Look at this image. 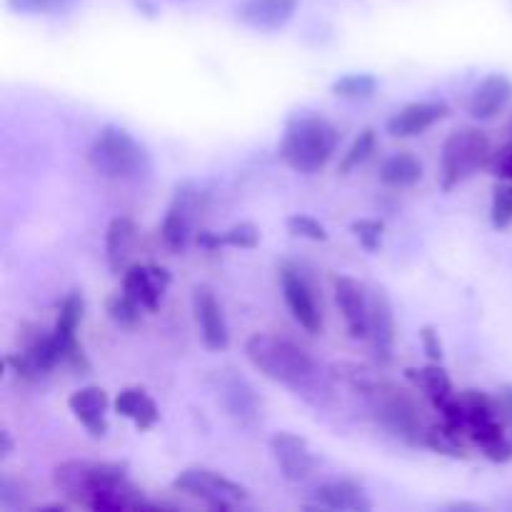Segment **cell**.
Masks as SVG:
<instances>
[{
    "mask_svg": "<svg viewBox=\"0 0 512 512\" xmlns=\"http://www.w3.org/2000/svg\"><path fill=\"white\" fill-rule=\"evenodd\" d=\"M195 243L205 250L215 248H240L253 250L260 245V228L255 223H238L228 228L225 233H213V230H198Z\"/></svg>",
    "mask_w": 512,
    "mask_h": 512,
    "instance_id": "d4e9b609",
    "label": "cell"
},
{
    "mask_svg": "<svg viewBox=\"0 0 512 512\" xmlns=\"http://www.w3.org/2000/svg\"><path fill=\"white\" fill-rule=\"evenodd\" d=\"M450 115L448 103L443 100H418V103H408L388 120V133L393 138H415L438 125Z\"/></svg>",
    "mask_w": 512,
    "mask_h": 512,
    "instance_id": "e0dca14e",
    "label": "cell"
},
{
    "mask_svg": "<svg viewBox=\"0 0 512 512\" xmlns=\"http://www.w3.org/2000/svg\"><path fill=\"white\" fill-rule=\"evenodd\" d=\"M350 230H353V235L360 240V245H363L368 253H378L380 245H383V233H385L383 220L360 218L350 225Z\"/></svg>",
    "mask_w": 512,
    "mask_h": 512,
    "instance_id": "836d02e7",
    "label": "cell"
},
{
    "mask_svg": "<svg viewBox=\"0 0 512 512\" xmlns=\"http://www.w3.org/2000/svg\"><path fill=\"white\" fill-rule=\"evenodd\" d=\"M85 313V300L80 290H73V293L65 295V300L60 303L58 320H55L53 335L60 345V353H63V363L68 368H73L75 373L85 375L90 373V363L85 358L83 345L78 343V328L83 323Z\"/></svg>",
    "mask_w": 512,
    "mask_h": 512,
    "instance_id": "8fae6325",
    "label": "cell"
},
{
    "mask_svg": "<svg viewBox=\"0 0 512 512\" xmlns=\"http://www.w3.org/2000/svg\"><path fill=\"white\" fill-rule=\"evenodd\" d=\"M488 168L498 180H510L512 183V140L510 143H505L500 150H495Z\"/></svg>",
    "mask_w": 512,
    "mask_h": 512,
    "instance_id": "d590c367",
    "label": "cell"
},
{
    "mask_svg": "<svg viewBox=\"0 0 512 512\" xmlns=\"http://www.w3.org/2000/svg\"><path fill=\"white\" fill-rule=\"evenodd\" d=\"M300 0H245L238 20L253 30H280L298 13Z\"/></svg>",
    "mask_w": 512,
    "mask_h": 512,
    "instance_id": "ffe728a7",
    "label": "cell"
},
{
    "mask_svg": "<svg viewBox=\"0 0 512 512\" xmlns=\"http://www.w3.org/2000/svg\"><path fill=\"white\" fill-rule=\"evenodd\" d=\"M270 453H273L283 478L290 483H305L308 478H313L315 468H318V460H315L308 440L288 433V430H280L270 438Z\"/></svg>",
    "mask_w": 512,
    "mask_h": 512,
    "instance_id": "7c38bea8",
    "label": "cell"
},
{
    "mask_svg": "<svg viewBox=\"0 0 512 512\" xmlns=\"http://www.w3.org/2000/svg\"><path fill=\"white\" fill-rule=\"evenodd\" d=\"M135 240H138V225L133 218H118L110 220L108 230H105V260L113 273H125L130 265V255H133Z\"/></svg>",
    "mask_w": 512,
    "mask_h": 512,
    "instance_id": "44dd1931",
    "label": "cell"
},
{
    "mask_svg": "<svg viewBox=\"0 0 512 512\" xmlns=\"http://www.w3.org/2000/svg\"><path fill=\"white\" fill-rule=\"evenodd\" d=\"M423 180V163L413 153H395L380 165V183L388 188H413Z\"/></svg>",
    "mask_w": 512,
    "mask_h": 512,
    "instance_id": "484cf974",
    "label": "cell"
},
{
    "mask_svg": "<svg viewBox=\"0 0 512 512\" xmlns=\"http://www.w3.org/2000/svg\"><path fill=\"white\" fill-rule=\"evenodd\" d=\"M495 403H498L500 420H503L505 428L512 433V383L500 385L498 393H495Z\"/></svg>",
    "mask_w": 512,
    "mask_h": 512,
    "instance_id": "74e56055",
    "label": "cell"
},
{
    "mask_svg": "<svg viewBox=\"0 0 512 512\" xmlns=\"http://www.w3.org/2000/svg\"><path fill=\"white\" fill-rule=\"evenodd\" d=\"M280 288H283V298L293 313L295 323L310 335L323 333V310H320L313 285L308 283L303 270L290 263L280 265Z\"/></svg>",
    "mask_w": 512,
    "mask_h": 512,
    "instance_id": "30bf717a",
    "label": "cell"
},
{
    "mask_svg": "<svg viewBox=\"0 0 512 512\" xmlns=\"http://www.w3.org/2000/svg\"><path fill=\"white\" fill-rule=\"evenodd\" d=\"M105 310H108V318L113 320L115 325H120V328H133V325L140 323L145 308L133 298V295H128L123 290V293L110 295L108 303H105Z\"/></svg>",
    "mask_w": 512,
    "mask_h": 512,
    "instance_id": "f546056e",
    "label": "cell"
},
{
    "mask_svg": "<svg viewBox=\"0 0 512 512\" xmlns=\"http://www.w3.org/2000/svg\"><path fill=\"white\" fill-rule=\"evenodd\" d=\"M363 373V370H360ZM355 375L353 383L358 385L360 393L365 395L370 405L373 418L388 430L393 438L403 440V443L425 445V435H428V425H425L423 415H420V405L408 390L400 385L388 383V380H368L363 375Z\"/></svg>",
    "mask_w": 512,
    "mask_h": 512,
    "instance_id": "3957f363",
    "label": "cell"
},
{
    "mask_svg": "<svg viewBox=\"0 0 512 512\" xmlns=\"http://www.w3.org/2000/svg\"><path fill=\"white\" fill-rule=\"evenodd\" d=\"M490 223L493 228L505 230L512 225V183L498 180L493 185V203H490Z\"/></svg>",
    "mask_w": 512,
    "mask_h": 512,
    "instance_id": "1f68e13d",
    "label": "cell"
},
{
    "mask_svg": "<svg viewBox=\"0 0 512 512\" xmlns=\"http://www.w3.org/2000/svg\"><path fill=\"white\" fill-rule=\"evenodd\" d=\"M375 145H378V138H375V130L373 128H365L358 138L353 140V145L348 148V153L343 155L338 165V173L340 175H348L353 173L358 165H363L370 155L375 153Z\"/></svg>",
    "mask_w": 512,
    "mask_h": 512,
    "instance_id": "4dcf8cb0",
    "label": "cell"
},
{
    "mask_svg": "<svg viewBox=\"0 0 512 512\" xmlns=\"http://www.w3.org/2000/svg\"><path fill=\"white\" fill-rule=\"evenodd\" d=\"M288 225V233L295 235V238H305V240H315V243H323L328 240V230L320 220H315L313 215H305V213H295L285 220Z\"/></svg>",
    "mask_w": 512,
    "mask_h": 512,
    "instance_id": "e575fe53",
    "label": "cell"
},
{
    "mask_svg": "<svg viewBox=\"0 0 512 512\" xmlns=\"http://www.w3.org/2000/svg\"><path fill=\"white\" fill-rule=\"evenodd\" d=\"M53 485L70 503L95 512L158 510L160 505L143 498L130 483L128 468L120 463H90L68 460L53 470Z\"/></svg>",
    "mask_w": 512,
    "mask_h": 512,
    "instance_id": "6da1fadb",
    "label": "cell"
},
{
    "mask_svg": "<svg viewBox=\"0 0 512 512\" xmlns=\"http://www.w3.org/2000/svg\"><path fill=\"white\" fill-rule=\"evenodd\" d=\"M78 0H8L13 13L23 15H60L68 13Z\"/></svg>",
    "mask_w": 512,
    "mask_h": 512,
    "instance_id": "d6a6232c",
    "label": "cell"
},
{
    "mask_svg": "<svg viewBox=\"0 0 512 512\" xmlns=\"http://www.w3.org/2000/svg\"><path fill=\"white\" fill-rule=\"evenodd\" d=\"M330 93L340 100H353V103L370 100L375 93H378V78L370 73L343 75V78H338L333 85H330Z\"/></svg>",
    "mask_w": 512,
    "mask_h": 512,
    "instance_id": "f1b7e54d",
    "label": "cell"
},
{
    "mask_svg": "<svg viewBox=\"0 0 512 512\" xmlns=\"http://www.w3.org/2000/svg\"><path fill=\"white\" fill-rule=\"evenodd\" d=\"M168 285L170 273L160 265L130 263L123 273V290L143 305L145 313H155L160 308Z\"/></svg>",
    "mask_w": 512,
    "mask_h": 512,
    "instance_id": "2e32d148",
    "label": "cell"
},
{
    "mask_svg": "<svg viewBox=\"0 0 512 512\" xmlns=\"http://www.w3.org/2000/svg\"><path fill=\"white\" fill-rule=\"evenodd\" d=\"M88 163L100 178L138 183L153 173V158L138 138L118 125H105L88 148Z\"/></svg>",
    "mask_w": 512,
    "mask_h": 512,
    "instance_id": "5b68a950",
    "label": "cell"
},
{
    "mask_svg": "<svg viewBox=\"0 0 512 512\" xmlns=\"http://www.w3.org/2000/svg\"><path fill=\"white\" fill-rule=\"evenodd\" d=\"M335 303L345 320L350 338L368 340V320H370V293L360 280L350 275H338L333 280Z\"/></svg>",
    "mask_w": 512,
    "mask_h": 512,
    "instance_id": "9a60e30c",
    "label": "cell"
},
{
    "mask_svg": "<svg viewBox=\"0 0 512 512\" xmlns=\"http://www.w3.org/2000/svg\"><path fill=\"white\" fill-rule=\"evenodd\" d=\"M223 398L228 405V413L245 428H253L258 423V398L253 395L250 385L240 378H228L223 383Z\"/></svg>",
    "mask_w": 512,
    "mask_h": 512,
    "instance_id": "4316f807",
    "label": "cell"
},
{
    "mask_svg": "<svg viewBox=\"0 0 512 512\" xmlns=\"http://www.w3.org/2000/svg\"><path fill=\"white\" fill-rule=\"evenodd\" d=\"M193 313L195 323L200 328V338H203L205 348L213 353H223L230 345V328L225 310L220 300L215 298L213 290L208 285H200L193 290Z\"/></svg>",
    "mask_w": 512,
    "mask_h": 512,
    "instance_id": "5bb4252c",
    "label": "cell"
},
{
    "mask_svg": "<svg viewBox=\"0 0 512 512\" xmlns=\"http://www.w3.org/2000/svg\"><path fill=\"white\" fill-rule=\"evenodd\" d=\"M113 408L120 418L133 420V425L138 430H150L160 418L158 405H155V400L150 398L143 388L120 390L118 398H115V403H113Z\"/></svg>",
    "mask_w": 512,
    "mask_h": 512,
    "instance_id": "cb8c5ba5",
    "label": "cell"
},
{
    "mask_svg": "<svg viewBox=\"0 0 512 512\" xmlns=\"http://www.w3.org/2000/svg\"><path fill=\"white\" fill-rule=\"evenodd\" d=\"M420 343H423V350L425 355H428V360H433V363H443V340H440L438 330L433 328V325H425V328H420Z\"/></svg>",
    "mask_w": 512,
    "mask_h": 512,
    "instance_id": "8d00e7d4",
    "label": "cell"
},
{
    "mask_svg": "<svg viewBox=\"0 0 512 512\" xmlns=\"http://www.w3.org/2000/svg\"><path fill=\"white\" fill-rule=\"evenodd\" d=\"M340 143V133L330 120L320 115H298L285 125L283 140L278 143V158L290 170L315 175L330 163Z\"/></svg>",
    "mask_w": 512,
    "mask_h": 512,
    "instance_id": "277c9868",
    "label": "cell"
},
{
    "mask_svg": "<svg viewBox=\"0 0 512 512\" xmlns=\"http://www.w3.org/2000/svg\"><path fill=\"white\" fill-rule=\"evenodd\" d=\"M58 363H63L58 340L53 333H43V330H35L20 353L5 355V365L10 368V373H15V378L25 380V383L45 378Z\"/></svg>",
    "mask_w": 512,
    "mask_h": 512,
    "instance_id": "9c48e42d",
    "label": "cell"
},
{
    "mask_svg": "<svg viewBox=\"0 0 512 512\" xmlns=\"http://www.w3.org/2000/svg\"><path fill=\"white\" fill-rule=\"evenodd\" d=\"M368 343L373 358L380 365H390L395 358V308L390 295L383 288L370 290V320Z\"/></svg>",
    "mask_w": 512,
    "mask_h": 512,
    "instance_id": "4fadbf2b",
    "label": "cell"
},
{
    "mask_svg": "<svg viewBox=\"0 0 512 512\" xmlns=\"http://www.w3.org/2000/svg\"><path fill=\"white\" fill-rule=\"evenodd\" d=\"M465 440H470L468 435L460 433L458 428L448 423H440L428 428V435H425V445H428L433 453L448 455L453 460H468V445Z\"/></svg>",
    "mask_w": 512,
    "mask_h": 512,
    "instance_id": "83f0119b",
    "label": "cell"
},
{
    "mask_svg": "<svg viewBox=\"0 0 512 512\" xmlns=\"http://www.w3.org/2000/svg\"><path fill=\"white\" fill-rule=\"evenodd\" d=\"M405 378L430 400V405H433L435 410L443 408V405L455 395L453 380H450L448 370L440 363H433V360H430L428 365H423V368H408L405 370Z\"/></svg>",
    "mask_w": 512,
    "mask_h": 512,
    "instance_id": "603a6c76",
    "label": "cell"
},
{
    "mask_svg": "<svg viewBox=\"0 0 512 512\" xmlns=\"http://www.w3.org/2000/svg\"><path fill=\"white\" fill-rule=\"evenodd\" d=\"M248 363L268 380L288 385L293 390H305L315 383L318 365L305 348L293 340L273 333H255L245 343Z\"/></svg>",
    "mask_w": 512,
    "mask_h": 512,
    "instance_id": "7a4b0ae2",
    "label": "cell"
},
{
    "mask_svg": "<svg viewBox=\"0 0 512 512\" xmlns=\"http://www.w3.org/2000/svg\"><path fill=\"white\" fill-rule=\"evenodd\" d=\"M445 510H483L480 508V505H473V503H450V505H445Z\"/></svg>",
    "mask_w": 512,
    "mask_h": 512,
    "instance_id": "ab89813d",
    "label": "cell"
},
{
    "mask_svg": "<svg viewBox=\"0 0 512 512\" xmlns=\"http://www.w3.org/2000/svg\"><path fill=\"white\" fill-rule=\"evenodd\" d=\"M512 100V80L503 73H493L480 80L468 100V113L473 120H493L508 108Z\"/></svg>",
    "mask_w": 512,
    "mask_h": 512,
    "instance_id": "d6986e66",
    "label": "cell"
},
{
    "mask_svg": "<svg viewBox=\"0 0 512 512\" xmlns=\"http://www.w3.org/2000/svg\"><path fill=\"white\" fill-rule=\"evenodd\" d=\"M315 508L368 512L373 510V503L353 480H333V483H325L315 490Z\"/></svg>",
    "mask_w": 512,
    "mask_h": 512,
    "instance_id": "7402d4cb",
    "label": "cell"
},
{
    "mask_svg": "<svg viewBox=\"0 0 512 512\" xmlns=\"http://www.w3.org/2000/svg\"><path fill=\"white\" fill-rule=\"evenodd\" d=\"M203 213V193L198 185L180 183L175 185V193L170 198L168 213H165L160 235L163 243L175 253H183L198 235V220Z\"/></svg>",
    "mask_w": 512,
    "mask_h": 512,
    "instance_id": "ba28073f",
    "label": "cell"
},
{
    "mask_svg": "<svg viewBox=\"0 0 512 512\" xmlns=\"http://www.w3.org/2000/svg\"><path fill=\"white\" fill-rule=\"evenodd\" d=\"M108 393L98 385H88V388L75 390L73 395L68 398V408L70 413L75 415L80 425L88 430L93 438H105L108 433Z\"/></svg>",
    "mask_w": 512,
    "mask_h": 512,
    "instance_id": "ac0fdd59",
    "label": "cell"
},
{
    "mask_svg": "<svg viewBox=\"0 0 512 512\" xmlns=\"http://www.w3.org/2000/svg\"><path fill=\"white\" fill-rule=\"evenodd\" d=\"M0 440H3V448H0V455H3V458H8V455L13 453V438H10L8 430H3V433H0Z\"/></svg>",
    "mask_w": 512,
    "mask_h": 512,
    "instance_id": "f35d334b",
    "label": "cell"
},
{
    "mask_svg": "<svg viewBox=\"0 0 512 512\" xmlns=\"http://www.w3.org/2000/svg\"><path fill=\"white\" fill-rule=\"evenodd\" d=\"M170 485H173L175 493L188 495V498L198 500L205 508L218 512L233 510L248 500V490H245L243 485L208 468L183 470Z\"/></svg>",
    "mask_w": 512,
    "mask_h": 512,
    "instance_id": "52a82bcc",
    "label": "cell"
},
{
    "mask_svg": "<svg viewBox=\"0 0 512 512\" xmlns=\"http://www.w3.org/2000/svg\"><path fill=\"white\" fill-rule=\"evenodd\" d=\"M493 158L490 138L480 128H458L445 138L440 153V188L445 193L458 188L478 170L488 168Z\"/></svg>",
    "mask_w": 512,
    "mask_h": 512,
    "instance_id": "8992f818",
    "label": "cell"
}]
</instances>
